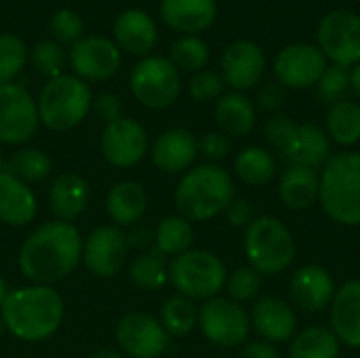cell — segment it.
Wrapping results in <instances>:
<instances>
[{
	"label": "cell",
	"mask_w": 360,
	"mask_h": 358,
	"mask_svg": "<svg viewBox=\"0 0 360 358\" xmlns=\"http://www.w3.org/2000/svg\"><path fill=\"white\" fill-rule=\"evenodd\" d=\"M82 262V236L76 226L46 222L38 226L19 249V270L34 285H55L68 279Z\"/></svg>",
	"instance_id": "obj_1"
},
{
	"label": "cell",
	"mask_w": 360,
	"mask_h": 358,
	"mask_svg": "<svg viewBox=\"0 0 360 358\" xmlns=\"http://www.w3.org/2000/svg\"><path fill=\"white\" fill-rule=\"evenodd\" d=\"M63 298L49 285H27L8 291L0 306L4 329L21 342H44L63 323Z\"/></svg>",
	"instance_id": "obj_2"
},
{
	"label": "cell",
	"mask_w": 360,
	"mask_h": 358,
	"mask_svg": "<svg viewBox=\"0 0 360 358\" xmlns=\"http://www.w3.org/2000/svg\"><path fill=\"white\" fill-rule=\"evenodd\" d=\"M236 198L232 175L215 162L192 167L175 188V209L188 222H209L230 207Z\"/></svg>",
	"instance_id": "obj_3"
},
{
	"label": "cell",
	"mask_w": 360,
	"mask_h": 358,
	"mask_svg": "<svg viewBox=\"0 0 360 358\" xmlns=\"http://www.w3.org/2000/svg\"><path fill=\"white\" fill-rule=\"evenodd\" d=\"M319 205L323 213L346 228L360 226V152L331 154L319 173Z\"/></svg>",
	"instance_id": "obj_4"
},
{
	"label": "cell",
	"mask_w": 360,
	"mask_h": 358,
	"mask_svg": "<svg viewBox=\"0 0 360 358\" xmlns=\"http://www.w3.org/2000/svg\"><path fill=\"white\" fill-rule=\"evenodd\" d=\"M243 251L247 264L266 279L278 276L295 264L297 243L285 222L274 215H259L245 228Z\"/></svg>",
	"instance_id": "obj_5"
},
{
	"label": "cell",
	"mask_w": 360,
	"mask_h": 358,
	"mask_svg": "<svg viewBox=\"0 0 360 358\" xmlns=\"http://www.w3.org/2000/svg\"><path fill=\"white\" fill-rule=\"evenodd\" d=\"M228 268L219 255L207 249H188L169 264V283L177 295L190 302H207L226 289Z\"/></svg>",
	"instance_id": "obj_6"
},
{
	"label": "cell",
	"mask_w": 360,
	"mask_h": 358,
	"mask_svg": "<svg viewBox=\"0 0 360 358\" xmlns=\"http://www.w3.org/2000/svg\"><path fill=\"white\" fill-rule=\"evenodd\" d=\"M40 124L51 131L63 133L78 127L93 106L91 89L78 76L61 74L46 80L36 101Z\"/></svg>",
	"instance_id": "obj_7"
},
{
	"label": "cell",
	"mask_w": 360,
	"mask_h": 358,
	"mask_svg": "<svg viewBox=\"0 0 360 358\" xmlns=\"http://www.w3.org/2000/svg\"><path fill=\"white\" fill-rule=\"evenodd\" d=\"M129 87L141 106L150 110H165L177 101L181 93V78L169 57L148 55L131 70Z\"/></svg>",
	"instance_id": "obj_8"
},
{
	"label": "cell",
	"mask_w": 360,
	"mask_h": 358,
	"mask_svg": "<svg viewBox=\"0 0 360 358\" xmlns=\"http://www.w3.org/2000/svg\"><path fill=\"white\" fill-rule=\"evenodd\" d=\"M198 327L213 346L238 348L249 340L251 319L245 306L217 295L198 308Z\"/></svg>",
	"instance_id": "obj_9"
},
{
	"label": "cell",
	"mask_w": 360,
	"mask_h": 358,
	"mask_svg": "<svg viewBox=\"0 0 360 358\" xmlns=\"http://www.w3.org/2000/svg\"><path fill=\"white\" fill-rule=\"evenodd\" d=\"M319 49L333 65L354 68L360 63V15L354 11H329L316 32Z\"/></svg>",
	"instance_id": "obj_10"
},
{
	"label": "cell",
	"mask_w": 360,
	"mask_h": 358,
	"mask_svg": "<svg viewBox=\"0 0 360 358\" xmlns=\"http://www.w3.org/2000/svg\"><path fill=\"white\" fill-rule=\"evenodd\" d=\"M40 124L34 97L19 84H0V143L19 146L30 141Z\"/></svg>",
	"instance_id": "obj_11"
},
{
	"label": "cell",
	"mask_w": 360,
	"mask_h": 358,
	"mask_svg": "<svg viewBox=\"0 0 360 358\" xmlns=\"http://www.w3.org/2000/svg\"><path fill=\"white\" fill-rule=\"evenodd\" d=\"M329 61L319 46L310 42H291L276 53L272 70L285 89L304 91L316 87Z\"/></svg>",
	"instance_id": "obj_12"
},
{
	"label": "cell",
	"mask_w": 360,
	"mask_h": 358,
	"mask_svg": "<svg viewBox=\"0 0 360 358\" xmlns=\"http://www.w3.org/2000/svg\"><path fill=\"white\" fill-rule=\"evenodd\" d=\"M122 357L160 358L169 348V333L158 319L146 312H129L116 323L114 331Z\"/></svg>",
	"instance_id": "obj_13"
},
{
	"label": "cell",
	"mask_w": 360,
	"mask_h": 358,
	"mask_svg": "<svg viewBox=\"0 0 360 358\" xmlns=\"http://www.w3.org/2000/svg\"><path fill=\"white\" fill-rule=\"evenodd\" d=\"M99 150L112 167L131 169L146 158L150 150V139L146 129L137 120L122 116L105 124L99 139Z\"/></svg>",
	"instance_id": "obj_14"
},
{
	"label": "cell",
	"mask_w": 360,
	"mask_h": 358,
	"mask_svg": "<svg viewBox=\"0 0 360 358\" xmlns=\"http://www.w3.org/2000/svg\"><path fill=\"white\" fill-rule=\"evenodd\" d=\"M127 255V234L116 226H99L82 243V264L97 279H114L124 268Z\"/></svg>",
	"instance_id": "obj_15"
},
{
	"label": "cell",
	"mask_w": 360,
	"mask_h": 358,
	"mask_svg": "<svg viewBox=\"0 0 360 358\" xmlns=\"http://www.w3.org/2000/svg\"><path fill=\"white\" fill-rule=\"evenodd\" d=\"M120 49L105 36H82L70 51V65L80 80H108L120 68Z\"/></svg>",
	"instance_id": "obj_16"
},
{
	"label": "cell",
	"mask_w": 360,
	"mask_h": 358,
	"mask_svg": "<svg viewBox=\"0 0 360 358\" xmlns=\"http://www.w3.org/2000/svg\"><path fill=\"white\" fill-rule=\"evenodd\" d=\"M264 72L266 55L253 40H234L221 55V78L236 93L257 87L264 78Z\"/></svg>",
	"instance_id": "obj_17"
},
{
	"label": "cell",
	"mask_w": 360,
	"mask_h": 358,
	"mask_svg": "<svg viewBox=\"0 0 360 358\" xmlns=\"http://www.w3.org/2000/svg\"><path fill=\"white\" fill-rule=\"evenodd\" d=\"M338 291V285L331 272L319 264L300 266L289 281L291 304L304 312L319 314L331 306V300Z\"/></svg>",
	"instance_id": "obj_18"
},
{
	"label": "cell",
	"mask_w": 360,
	"mask_h": 358,
	"mask_svg": "<svg viewBox=\"0 0 360 358\" xmlns=\"http://www.w3.org/2000/svg\"><path fill=\"white\" fill-rule=\"evenodd\" d=\"M249 319L259 338L270 344L291 342L297 333V314L293 304L276 295H264L255 300Z\"/></svg>",
	"instance_id": "obj_19"
},
{
	"label": "cell",
	"mask_w": 360,
	"mask_h": 358,
	"mask_svg": "<svg viewBox=\"0 0 360 358\" xmlns=\"http://www.w3.org/2000/svg\"><path fill=\"white\" fill-rule=\"evenodd\" d=\"M150 156L160 173L167 175L186 173L192 169L198 156V139L188 129L181 127L169 129L152 141Z\"/></svg>",
	"instance_id": "obj_20"
},
{
	"label": "cell",
	"mask_w": 360,
	"mask_h": 358,
	"mask_svg": "<svg viewBox=\"0 0 360 358\" xmlns=\"http://www.w3.org/2000/svg\"><path fill=\"white\" fill-rule=\"evenodd\" d=\"M283 158L289 167H306V169H323L325 162L331 158V139L325 129L302 122L295 124L293 133L281 148Z\"/></svg>",
	"instance_id": "obj_21"
},
{
	"label": "cell",
	"mask_w": 360,
	"mask_h": 358,
	"mask_svg": "<svg viewBox=\"0 0 360 358\" xmlns=\"http://www.w3.org/2000/svg\"><path fill=\"white\" fill-rule=\"evenodd\" d=\"M329 323L342 346L360 348V279L338 287L329 306Z\"/></svg>",
	"instance_id": "obj_22"
},
{
	"label": "cell",
	"mask_w": 360,
	"mask_h": 358,
	"mask_svg": "<svg viewBox=\"0 0 360 358\" xmlns=\"http://www.w3.org/2000/svg\"><path fill=\"white\" fill-rule=\"evenodd\" d=\"M162 21L186 36H196L211 27L217 19L215 0H162L160 2Z\"/></svg>",
	"instance_id": "obj_23"
},
{
	"label": "cell",
	"mask_w": 360,
	"mask_h": 358,
	"mask_svg": "<svg viewBox=\"0 0 360 358\" xmlns=\"http://www.w3.org/2000/svg\"><path fill=\"white\" fill-rule=\"evenodd\" d=\"M158 32L154 19L141 8H129L114 21V42L131 55L148 57L156 46Z\"/></svg>",
	"instance_id": "obj_24"
},
{
	"label": "cell",
	"mask_w": 360,
	"mask_h": 358,
	"mask_svg": "<svg viewBox=\"0 0 360 358\" xmlns=\"http://www.w3.org/2000/svg\"><path fill=\"white\" fill-rule=\"evenodd\" d=\"M38 200L32 188L6 171H0V222L11 228H23L34 222Z\"/></svg>",
	"instance_id": "obj_25"
},
{
	"label": "cell",
	"mask_w": 360,
	"mask_h": 358,
	"mask_svg": "<svg viewBox=\"0 0 360 358\" xmlns=\"http://www.w3.org/2000/svg\"><path fill=\"white\" fill-rule=\"evenodd\" d=\"M89 203V184L78 173H61L53 179L49 190V209L57 222L72 224L78 219Z\"/></svg>",
	"instance_id": "obj_26"
},
{
	"label": "cell",
	"mask_w": 360,
	"mask_h": 358,
	"mask_svg": "<svg viewBox=\"0 0 360 358\" xmlns=\"http://www.w3.org/2000/svg\"><path fill=\"white\" fill-rule=\"evenodd\" d=\"M105 209L116 228L135 226L148 209V194L143 186L133 179L118 181L108 192Z\"/></svg>",
	"instance_id": "obj_27"
},
{
	"label": "cell",
	"mask_w": 360,
	"mask_h": 358,
	"mask_svg": "<svg viewBox=\"0 0 360 358\" xmlns=\"http://www.w3.org/2000/svg\"><path fill=\"white\" fill-rule=\"evenodd\" d=\"M257 120L255 103L245 93H226L215 103V122L226 137H245Z\"/></svg>",
	"instance_id": "obj_28"
},
{
	"label": "cell",
	"mask_w": 360,
	"mask_h": 358,
	"mask_svg": "<svg viewBox=\"0 0 360 358\" xmlns=\"http://www.w3.org/2000/svg\"><path fill=\"white\" fill-rule=\"evenodd\" d=\"M278 196L291 211H308L319 203V173L306 167H287L278 179Z\"/></svg>",
	"instance_id": "obj_29"
},
{
	"label": "cell",
	"mask_w": 360,
	"mask_h": 358,
	"mask_svg": "<svg viewBox=\"0 0 360 358\" xmlns=\"http://www.w3.org/2000/svg\"><path fill=\"white\" fill-rule=\"evenodd\" d=\"M234 173L247 186H268L276 177V158L270 150L262 146L243 148L234 158Z\"/></svg>",
	"instance_id": "obj_30"
},
{
	"label": "cell",
	"mask_w": 360,
	"mask_h": 358,
	"mask_svg": "<svg viewBox=\"0 0 360 358\" xmlns=\"http://www.w3.org/2000/svg\"><path fill=\"white\" fill-rule=\"evenodd\" d=\"M342 344L329 327L312 325L289 342V358H340Z\"/></svg>",
	"instance_id": "obj_31"
},
{
	"label": "cell",
	"mask_w": 360,
	"mask_h": 358,
	"mask_svg": "<svg viewBox=\"0 0 360 358\" xmlns=\"http://www.w3.org/2000/svg\"><path fill=\"white\" fill-rule=\"evenodd\" d=\"M325 133L331 141L344 148H352L360 143V103L344 99L340 103L329 106L325 118Z\"/></svg>",
	"instance_id": "obj_32"
},
{
	"label": "cell",
	"mask_w": 360,
	"mask_h": 358,
	"mask_svg": "<svg viewBox=\"0 0 360 358\" xmlns=\"http://www.w3.org/2000/svg\"><path fill=\"white\" fill-rule=\"evenodd\" d=\"M192 243H194L192 222H188L181 215H169L156 226L154 251H158L162 257H177L188 249H192Z\"/></svg>",
	"instance_id": "obj_33"
},
{
	"label": "cell",
	"mask_w": 360,
	"mask_h": 358,
	"mask_svg": "<svg viewBox=\"0 0 360 358\" xmlns=\"http://www.w3.org/2000/svg\"><path fill=\"white\" fill-rule=\"evenodd\" d=\"M2 171L11 173L13 177H17L19 181L30 186L34 181H42V179H46L51 175L53 160L44 150L23 148V150H17L15 154L8 156Z\"/></svg>",
	"instance_id": "obj_34"
},
{
	"label": "cell",
	"mask_w": 360,
	"mask_h": 358,
	"mask_svg": "<svg viewBox=\"0 0 360 358\" xmlns=\"http://www.w3.org/2000/svg\"><path fill=\"white\" fill-rule=\"evenodd\" d=\"M129 281L141 291H158L169 283V264L158 251H146L129 264Z\"/></svg>",
	"instance_id": "obj_35"
},
{
	"label": "cell",
	"mask_w": 360,
	"mask_h": 358,
	"mask_svg": "<svg viewBox=\"0 0 360 358\" xmlns=\"http://www.w3.org/2000/svg\"><path fill=\"white\" fill-rule=\"evenodd\" d=\"M158 321L169 338H184L198 325V308L184 295H171L162 302Z\"/></svg>",
	"instance_id": "obj_36"
},
{
	"label": "cell",
	"mask_w": 360,
	"mask_h": 358,
	"mask_svg": "<svg viewBox=\"0 0 360 358\" xmlns=\"http://www.w3.org/2000/svg\"><path fill=\"white\" fill-rule=\"evenodd\" d=\"M211 51L209 44L198 36H181L171 44L169 61L184 72H200L209 63Z\"/></svg>",
	"instance_id": "obj_37"
},
{
	"label": "cell",
	"mask_w": 360,
	"mask_h": 358,
	"mask_svg": "<svg viewBox=\"0 0 360 358\" xmlns=\"http://www.w3.org/2000/svg\"><path fill=\"white\" fill-rule=\"evenodd\" d=\"M262 283H264V276L259 272H255L249 264L247 266H240L236 268L234 272L228 274V281H226V293H228V300L236 302V304H247V302H255L259 300V293H262Z\"/></svg>",
	"instance_id": "obj_38"
},
{
	"label": "cell",
	"mask_w": 360,
	"mask_h": 358,
	"mask_svg": "<svg viewBox=\"0 0 360 358\" xmlns=\"http://www.w3.org/2000/svg\"><path fill=\"white\" fill-rule=\"evenodd\" d=\"M27 61V49L15 34H0V84L13 82Z\"/></svg>",
	"instance_id": "obj_39"
},
{
	"label": "cell",
	"mask_w": 360,
	"mask_h": 358,
	"mask_svg": "<svg viewBox=\"0 0 360 358\" xmlns=\"http://www.w3.org/2000/svg\"><path fill=\"white\" fill-rule=\"evenodd\" d=\"M316 91H319L321 101H325L327 106L344 101L346 95L352 91V87H350V70L342 68V65H333V63L327 65L325 74L316 82Z\"/></svg>",
	"instance_id": "obj_40"
},
{
	"label": "cell",
	"mask_w": 360,
	"mask_h": 358,
	"mask_svg": "<svg viewBox=\"0 0 360 358\" xmlns=\"http://www.w3.org/2000/svg\"><path fill=\"white\" fill-rule=\"evenodd\" d=\"M32 63L44 78H57L65 68V53L55 40H40L32 51Z\"/></svg>",
	"instance_id": "obj_41"
},
{
	"label": "cell",
	"mask_w": 360,
	"mask_h": 358,
	"mask_svg": "<svg viewBox=\"0 0 360 358\" xmlns=\"http://www.w3.org/2000/svg\"><path fill=\"white\" fill-rule=\"evenodd\" d=\"M49 30H51L55 42L76 44L82 38V34H84V21L72 8H59L49 19Z\"/></svg>",
	"instance_id": "obj_42"
},
{
	"label": "cell",
	"mask_w": 360,
	"mask_h": 358,
	"mask_svg": "<svg viewBox=\"0 0 360 358\" xmlns=\"http://www.w3.org/2000/svg\"><path fill=\"white\" fill-rule=\"evenodd\" d=\"M224 78L213 70H200L190 78L188 91L196 101H215L224 95Z\"/></svg>",
	"instance_id": "obj_43"
},
{
	"label": "cell",
	"mask_w": 360,
	"mask_h": 358,
	"mask_svg": "<svg viewBox=\"0 0 360 358\" xmlns=\"http://www.w3.org/2000/svg\"><path fill=\"white\" fill-rule=\"evenodd\" d=\"M198 152L209 160L219 165V160L228 158L232 152V141L219 131H209L198 139Z\"/></svg>",
	"instance_id": "obj_44"
},
{
	"label": "cell",
	"mask_w": 360,
	"mask_h": 358,
	"mask_svg": "<svg viewBox=\"0 0 360 358\" xmlns=\"http://www.w3.org/2000/svg\"><path fill=\"white\" fill-rule=\"evenodd\" d=\"M295 120H291L289 116L285 114H274L272 118H268V122L264 124V135L268 139V143L281 152V148L285 146V141L289 139V135L293 133L295 129Z\"/></svg>",
	"instance_id": "obj_45"
},
{
	"label": "cell",
	"mask_w": 360,
	"mask_h": 358,
	"mask_svg": "<svg viewBox=\"0 0 360 358\" xmlns=\"http://www.w3.org/2000/svg\"><path fill=\"white\" fill-rule=\"evenodd\" d=\"M91 110L95 112V116L99 120H103L105 124L122 118V101L114 95V93H103L99 97L93 99V106Z\"/></svg>",
	"instance_id": "obj_46"
},
{
	"label": "cell",
	"mask_w": 360,
	"mask_h": 358,
	"mask_svg": "<svg viewBox=\"0 0 360 358\" xmlns=\"http://www.w3.org/2000/svg\"><path fill=\"white\" fill-rule=\"evenodd\" d=\"M287 99V89L278 82V80H270L266 84H262L259 93H257V106L266 112H274L278 110Z\"/></svg>",
	"instance_id": "obj_47"
},
{
	"label": "cell",
	"mask_w": 360,
	"mask_h": 358,
	"mask_svg": "<svg viewBox=\"0 0 360 358\" xmlns=\"http://www.w3.org/2000/svg\"><path fill=\"white\" fill-rule=\"evenodd\" d=\"M226 219H228V224L232 228H243L245 230L255 219L251 203L247 198H234L230 203V207L226 209Z\"/></svg>",
	"instance_id": "obj_48"
},
{
	"label": "cell",
	"mask_w": 360,
	"mask_h": 358,
	"mask_svg": "<svg viewBox=\"0 0 360 358\" xmlns=\"http://www.w3.org/2000/svg\"><path fill=\"white\" fill-rule=\"evenodd\" d=\"M240 358H283L276 344H270L266 340H253L247 342L240 350Z\"/></svg>",
	"instance_id": "obj_49"
},
{
	"label": "cell",
	"mask_w": 360,
	"mask_h": 358,
	"mask_svg": "<svg viewBox=\"0 0 360 358\" xmlns=\"http://www.w3.org/2000/svg\"><path fill=\"white\" fill-rule=\"evenodd\" d=\"M129 247H148L152 243V234L146 228H135L129 236H127Z\"/></svg>",
	"instance_id": "obj_50"
},
{
	"label": "cell",
	"mask_w": 360,
	"mask_h": 358,
	"mask_svg": "<svg viewBox=\"0 0 360 358\" xmlns=\"http://www.w3.org/2000/svg\"><path fill=\"white\" fill-rule=\"evenodd\" d=\"M86 358H124L122 357V352L120 350H116V348H97V350H93L91 354Z\"/></svg>",
	"instance_id": "obj_51"
},
{
	"label": "cell",
	"mask_w": 360,
	"mask_h": 358,
	"mask_svg": "<svg viewBox=\"0 0 360 358\" xmlns=\"http://www.w3.org/2000/svg\"><path fill=\"white\" fill-rule=\"evenodd\" d=\"M350 87H352V93L356 95V101L360 103V63L350 70Z\"/></svg>",
	"instance_id": "obj_52"
},
{
	"label": "cell",
	"mask_w": 360,
	"mask_h": 358,
	"mask_svg": "<svg viewBox=\"0 0 360 358\" xmlns=\"http://www.w3.org/2000/svg\"><path fill=\"white\" fill-rule=\"evenodd\" d=\"M6 295H8V287H6V281L0 276V306H2V302L6 300Z\"/></svg>",
	"instance_id": "obj_53"
},
{
	"label": "cell",
	"mask_w": 360,
	"mask_h": 358,
	"mask_svg": "<svg viewBox=\"0 0 360 358\" xmlns=\"http://www.w3.org/2000/svg\"><path fill=\"white\" fill-rule=\"evenodd\" d=\"M2 167H4V160H2V152H0V171H2Z\"/></svg>",
	"instance_id": "obj_54"
},
{
	"label": "cell",
	"mask_w": 360,
	"mask_h": 358,
	"mask_svg": "<svg viewBox=\"0 0 360 358\" xmlns=\"http://www.w3.org/2000/svg\"><path fill=\"white\" fill-rule=\"evenodd\" d=\"M2 331H4V325H2V319H0V338H2Z\"/></svg>",
	"instance_id": "obj_55"
}]
</instances>
